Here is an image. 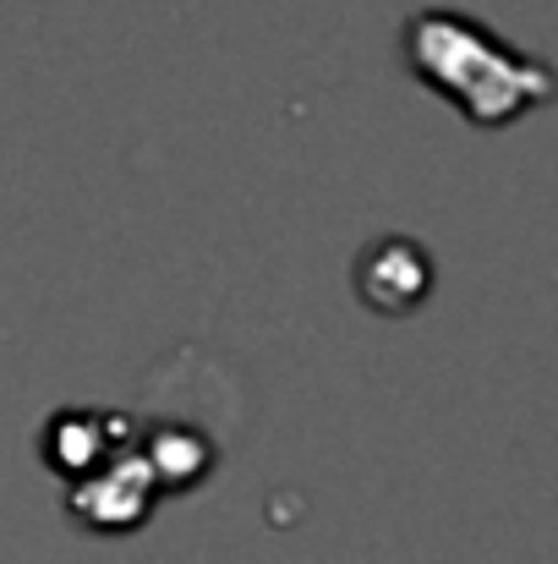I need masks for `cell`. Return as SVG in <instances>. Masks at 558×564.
I'll list each match as a JSON object with an SVG mask.
<instances>
[{
    "mask_svg": "<svg viewBox=\"0 0 558 564\" xmlns=\"http://www.w3.org/2000/svg\"><path fill=\"white\" fill-rule=\"evenodd\" d=\"M405 55L422 83L444 88V99H455L482 127L510 121L526 105L548 99V72H537L532 61L493 44L482 28L444 17V11H427L405 28Z\"/></svg>",
    "mask_w": 558,
    "mask_h": 564,
    "instance_id": "6da1fadb",
    "label": "cell"
}]
</instances>
